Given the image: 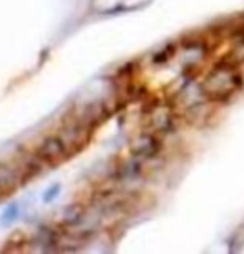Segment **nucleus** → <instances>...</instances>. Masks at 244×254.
<instances>
[{"label":"nucleus","instance_id":"1","mask_svg":"<svg viewBox=\"0 0 244 254\" xmlns=\"http://www.w3.org/2000/svg\"><path fill=\"white\" fill-rule=\"evenodd\" d=\"M239 83H241L239 76L233 71V66L226 64L219 65L216 71L208 76L203 88L213 98H228L239 88Z\"/></svg>","mask_w":244,"mask_h":254},{"label":"nucleus","instance_id":"2","mask_svg":"<svg viewBox=\"0 0 244 254\" xmlns=\"http://www.w3.org/2000/svg\"><path fill=\"white\" fill-rule=\"evenodd\" d=\"M156 150H158V145H156V141L153 140L151 136L140 138V140L136 141V145H135V151L143 153V155H151V153H155Z\"/></svg>","mask_w":244,"mask_h":254}]
</instances>
